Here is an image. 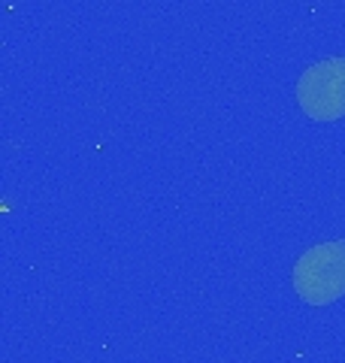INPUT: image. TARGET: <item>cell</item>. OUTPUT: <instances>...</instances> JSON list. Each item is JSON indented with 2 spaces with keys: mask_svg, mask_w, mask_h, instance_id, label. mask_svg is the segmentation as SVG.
Masks as SVG:
<instances>
[{
  "mask_svg": "<svg viewBox=\"0 0 345 363\" xmlns=\"http://www.w3.org/2000/svg\"><path fill=\"white\" fill-rule=\"evenodd\" d=\"M297 297L309 306H330L345 297V240L318 242L297 257L291 269Z\"/></svg>",
  "mask_w": 345,
  "mask_h": 363,
  "instance_id": "obj_1",
  "label": "cell"
},
{
  "mask_svg": "<svg viewBox=\"0 0 345 363\" xmlns=\"http://www.w3.org/2000/svg\"><path fill=\"white\" fill-rule=\"evenodd\" d=\"M297 104L312 121L345 118V58H324L297 79Z\"/></svg>",
  "mask_w": 345,
  "mask_h": 363,
  "instance_id": "obj_2",
  "label": "cell"
}]
</instances>
